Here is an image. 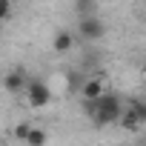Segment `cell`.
I'll return each instance as SVG.
<instances>
[{
	"label": "cell",
	"instance_id": "cell-1",
	"mask_svg": "<svg viewBox=\"0 0 146 146\" xmlns=\"http://www.w3.org/2000/svg\"><path fill=\"white\" fill-rule=\"evenodd\" d=\"M89 115H92V120H95L98 126H109V123H117V120H120V115H123V103H120L117 95L103 92L95 103H89Z\"/></svg>",
	"mask_w": 146,
	"mask_h": 146
},
{
	"label": "cell",
	"instance_id": "cell-2",
	"mask_svg": "<svg viewBox=\"0 0 146 146\" xmlns=\"http://www.w3.org/2000/svg\"><path fill=\"white\" fill-rule=\"evenodd\" d=\"M26 100H29V106H35V109L49 106V100H52V89H49V83L40 80V78H32L29 86H26Z\"/></svg>",
	"mask_w": 146,
	"mask_h": 146
},
{
	"label": "cell",
	"instance_id": "cell-3",
	"mask_svg": "<svg viewBox=\"0 0 146 146\" xmlns=\"http://www.w3.org/2000/svg\"><path fill=\"white\" fill-rule=\"evenodd\" d=\"M78 32H80V37L83 40H100L103 35H106V23L98 17V15H80V20H78Z\"/></svg>",
	"mask_w": 146,
	"mask_h": 146
},
{
	"label": "cell",
	"instance_id": "cell-4",
	"mask_svg": "<svg viewBox=\"0 0 146 146\" xmlns=\"http://www.w3.org/2000/svg\"><path fill=\"white\" fill-rule=\"evenodd\" d=\"M103 92H106L103 78H86V80H83V86H80V98H83L86 103H95Z\"/></svg>",
	"mask_w": 146,
	"mask_h": 146
},
{
	"label": "cell",
	"instance_id": "cell-5",
	"mask_svg": "<svg viewBox=\"0 0 146 146\" xmlns=\"http://www.w3.org/2000/svg\"><path fill=\"white\" fill-rule=\"evenodd\" d=\"M3 86H6V92H12V95L23 92V89L29 86V78H26V72H23V69H12L9 75L3 78Z\"/></svg>",
	"mask_w": 146,
	"mask_h": 146
},
{
	"label": "cell",
	"instance_id": "cell-6",
	"mask_svg": "<svg viewBox=\"0 0 146 146\" xmlns=\"http://www.w3.org/2000/svg\"><path fill=\"white\" fill-rule=\"evenodd\" d=\"M52 46H54L57 54H66V52H72V46H75V35H72L69 29H60V32H54Z\"/></svg>",
	"mask_w": 146,
	"mask_h": 146
},
{
	"label": "cell",
	"instance_id": "cell-7",
	"mask_svg": "<svg viewBox=\"0 0 146 146\" xmlns=\"http://www.w3.org/2000/svg\"><path fill=\"white\" fill-rule=\"evenodd\" d=\"M120 126H123L126 132H137V129L143 126V120L137 117V112H135L132 106H126V109H123V115H120Z\"/></svg>",
	"mask_w": 146,
	"mask_h": 146
},
{
	"label": "cell",
	"instance_id": "cell-8",
	"mask_svg": "<svg viewBox=\"0 0 146 146\" xmlns=\"http://www.w3.org/2000/svg\"><path fill=\"white\" fill-rule=\"evenodd\" d=\"M46 140H49V135H46L43 129H35V126L29 129V137H26L29 146H40V143H46Z\"/></svg>",
	"mask_w": 146,
	"mask_h": 146
},
{
	"label": "cell",
	"instance_id": "cell-9",
	"mask_svg": "<svg viewBox=\"0 0 146 146\" xmlns=\"http://www.w3.org/2000/svg\"><path fill=\"white\" fill-rule=\"evenodd\" d=\"M75 9H78L80 15H95L98 0H75Z\"/></svg>",
	"mask_w": 146,
	"mask_h": 146
},
{
	"label": "cell",
	"instance_id": "cell-10",
	"mask_svg": "<svg viewBox=\"0 0 146 146\" xmlns=\"http://www.w3.org/2000/svg\"><path fill=\"white\" fill-rule=\"evenodd\" d=\"M129 106H132V109L137 112V117L146 123V100H143V98H132V100H129Z\"/></svg>",
	"mask_w": 146,
	"mask_h": 146
},
{
	"label": "cell",
	"instance_id": "cell-11",
	"mask_svg": "<svg viewBox=\"0 0 146 146\" xmlns=\"http://www.w3.org/2000/svg\"><path fill=\"white\" fill-rule=\"evenodd\" d=\"M12 6H15V0H0V20L12 17Z\"/></svg>",
	"mask_w": 146,
	"mask_h": 146
},
{
	"label": "cell",
	"instance_id": "cell-12",
	"mask_svg": "<svg viewBox=\"0 0 146 146\" xmlns=\"http://www.w3.org/2000/svg\"><path fill=\"white\" fill-rule=\"evenodd\" d=\"M29 129H32V126H29V123H17V126H15V137H17V140H23V143H26V137H29Z\"/></svg>",
	"mask_w": 146,
	"mask_h": 146
}]
</instances>
